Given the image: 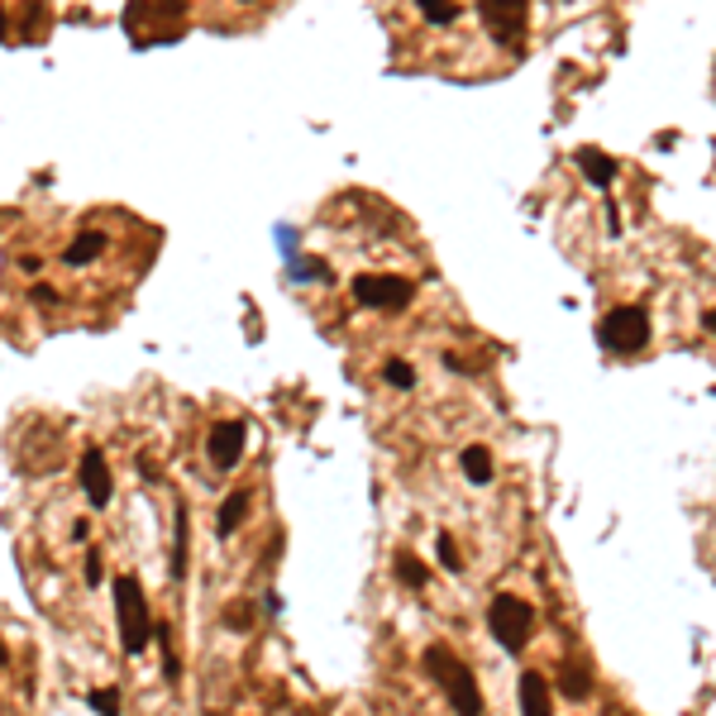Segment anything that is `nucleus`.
Returning a JSON list of instances; mask_svg holds the SVG:
<instances>
[{
    "instance_id": "1",
    "label": "nucleus",
    "mask_w": 716,
    "mask_h": 716,
    "mask_svg": "<svg viewBox=\"0 0 716 716\" xmlns=\"http://www.w3.org/2000/svg\"><path fill=\"white\" fill-rule=\"evenodd\" d=\"M425 674L445 688V698L453 702V712H483V692H477V678L473 668L459 660L445 644H430L425 650Z\"/></svg>"
},
{
    "instance_id": "5",
    "label": "nucleus",
    "mask_w": 716,
    "mask_h": 716,
    "mask_svg": "<svg viewBox=\"0 0 716 716\" xmlns=\"http://www.w3.org/2000/svg\"><path fill=\"white\" fill-rule=\"evenodd\" d=\"M477 20L501 48H521L525 24H530V5L525 0H477Z\"/></svg>"
},
{
    "instance_id": "3",
    "label": "nucleus",
    "mask_w": 716,
    "mask_h": 716,
    "mask_svg": "<svg viewBox=\"0 0 716 716\" xmlns=\"http://www.w3.org/2000/svg\"><path fill=\"white\" fill-rule=\"evenodd\" d=\"M487 626H493V636L497 644L507 654H521L525 644H530L535 636V606L525 602V597H511V592H501L493 606H487Z\"/></svg>"
},
{
    "instance_id": "8",
    "label": "nucleus",
    "mask_w": 716,
    "mask_h": 716,
    "mask_svg": "<svg viewBox=\"0 0 716 716\" xmlns=\"http://www.w3.org/2000/svg\"><path fill=\"white\" fill-rule=\"evenodd\" d=\"M81 493H87V501L95 511L101 507H111V497H115V483H111V469H105V453L101 449H87L81 453Z\"/></svg>"
},
{
    "instance_id": "4",
    "label": "nucleus",
    "mask_w": 716,
    "mask_h": 716,
    "mask_svg": "<svg viewBox=\"0 0 716 716\" xmlns=\"http://www.w3.org/2000/svg\"><path fill=\"white\" fill-rule=\"evenodd\" d=\"M597 340H602V349H612V354H640L644 344H650V316H644V306H616L612 316L597 325Z\"/></svg>"
},
{
    "instance_id": "19",
    "label": "nucleus",
    "mask_w": 716,
    "mask_h": 716,
    "mask_svg": "<svg viewBox=\"0 0 716 716\" xmlns=\"http://www.w3.org/2000/svg\"><path fill=\"white\" fill-rule=\"evenodd\" d=\"M415 5H421V15L430 24H453L459 20V0H415Z\"/></svg>"
},
{
    "instance_id": "11",
    "label": "nucleus",
    "mask_w": 716,
    "mask_h": 716,
    "mask_svg": "<svg viewBox=\"0 0 716 716\" xmlns=\"http://www.w3.org/2000/svg\"><path fill=\"white\" fill-rule=\"evenodd\" d=\"M48 34V5L43 0H24L20 5V39L24 43H43Z\"/></svg>"
},
{
    "instance_id": "26",
    "label": "nucleus",
    "mask_w": 716,
    "mask_h": 716,
    "mask_svg": "<svg viewBox=\"0 0 716 716\" xmlns=\"http://www.w3.org/2000/svg\"><path fill=\"white\" fill-rule=\"evenodd\" d=\"M10 39V20H5V5H0V43Z\"/></svg>"
},
{
    "instance_id": "17",
    "label": "nucleus",
    "mask_w": 716,
    "mask_h": 716,
    "mask_svg": "<svg viewBox=\"0 0 716 716\" xmlns=\"http://www.w3.org/2000/svg\"><path fill=\"white\" fill-rule=\"evenodd\" d=\"M559 688H564V698L583 702V698L592 692V674H588V668H578V664H568V668H564V678H559Z\"/></svg>"
},
{
    "instance_id": "27",
    "label": "nucleus",
    "mask_w": 716,
    "mask_h": 716,
    "mask_svg": "<svg viewBox=\"0 0 716 716\" xmlns=\"http://www.w3.org/2000/svg\"><path fill=\"white\" fill-rule=\"evenodd\" d=\"M10 664V650H5V640H0V668H5Z\"/></svg>"
},
{
    "instance_id": "25",
    "label": "nucleus",
    "mask_w": 716,
    "mask_h": 716,
    "mask_svg": "<svg viewBox=\"0 0 716 716\" xmlns=\"http://www.w3.org/2000/svg\"><path fill=\"white\" fill-rule=\"evenodd\" d=\"M20 268H24V272H39V268H43V258H39V254H24V258H20Z\"/></svg>"
},
{
    "instance_id": "10",
    "label": "nucleus",
    "mask_w": 716,
    "mask_h": 716,
    "mask_svg": "<svg viewBox=\"0 0 716 716\" xmlns=\"http://www.w3.org/2000/svg\"><path fill=\"white\" fill-rule=\"evenodd\" d=\"M521 712L525 716H545L549 712V683H545V674H521Z\"/></svg>"
},
{
    "instance_id": "14",
    "label": "nucleus",
    "mask_w": 716,
    "mask_h": 716,
    "mask_svg": "<svg viewBox=\"0 0 716 716\" xmlns=\"http://www.w3.org/2000/svg\"><path fill=\"white\" fill-rule=\"evenodd\" d=\"M105 244H111V239H105V234H81V239H72V248H67V268H81V263H91V258H101L105 254Z\"/></svg>"
},
{
    "instance_id": "2",
    "label": "nucleus",
    "mask_w": 716,
    "mask_h": 716,
    "mask_svg": "<svg viewBox=\"0 0 716 716\" xmlns=\"http://www.w3.org/2000/svg\"><path fill=\"white\" fill-rule=\"evenodd\" d=\"M115 621H119V644H125V654L149 650L153 616H149V597H143L139 578H119L115 583Z\"/></svg>"
},
{
    "instance_id": "16",
    "label": "nucleus",
    "mask_w": 716,
    "mask_h": 716,
    "mask_svg": "<svg viewBox=\"0 0 716 716\" xmlns=\"http://www.w3.org/2000/svg\"><path fill=\"white\" fill-rule=\"evenodd\" d=\"M392 568H397V583H401V588H425V578H430L425 564L411 554V549H401V554L392 559Z\"/></svg>"
},
{
    "instance_id": "15",
    "label": "nucleus",
    "mask_w": 716,
    "mask_h": 716,
    "mask_svg": "<svg viewBox=\"0 0 716 716\" xmlns=\"http://www.w3.org/2000/svg\"><path fill=\"white\" fill-rule=\"evenodd\" d=\"M463 473H469L473 487H487L493 483V453H487L483 445H469L463 449Z\"/></svg>"
},
{
    "instance_id": "9",
    "label": "nucleus",
    "mask_w": 716,
    "mask_h": 716,
    "mask_svg": "<svg viewBox=\"0 0 716 716\" xmlns=\"http://www.w3.org/2000/svg\"><path fill=\"white\" fill-rule=\"evenodd\" d=\"M573 163L583 167V177H588L597 191L612 187V177H616V158H612V153H602V149H578V153H573Z\"/></svg>"
},
{
    "instance_id": "18",
    "label": "nucleus",
    "mask_w": 716,
    "mask_h": 716,
    "mask_svg": "<svg viewBox=\"0 0 716 716\" xmlns=\"http://www.w3.org/2000/svg\"><path fill=\"white\" fill-rule=\"evenodd\" d=\"M382 382H392V387L411 392V387H415V368L406 363V358H387V363H382Z\"/></svg>"
},
{
    "instance_id": "22",
    "label": "nucleus",
    "mask_w": 716,
    "mask_h": 716,
    "mask_svg": "<svg viewBox=\"0 0 716 716\" xmlns=\"http://www.w3.org/2000/svg\"><path fill=\"white\" fill-rule=\"evenodd\" d=\"M87 702H91L95 712H105V716H111V712H119V692H115V688H95Z\"/></svg>"
},
{
    "instance_id": "6",
    "label": "nucleus",
    "mask_w": 716,
    "mask_h": 716,
    "mask_svg": "<svg viewBox=\"0 0 716 716\" xmlns=\"http://www.w3.org/2000/svg\"><path fill=\"white\" fill-rule=\"evenodd\" d=\"M354 302L373 306V310H406L415 302V286L392 272H358L354 278Z\"/></svg>"
},
{
    "instance_id": "20",
    "label": "nucleus",
    "mask_w": 716,
    "mask_h": 716,
    "mask_svg": "<svg viewBox=\"0 0 716 716\" xmlns=\"http://www.w3.org/2000/svg\"><path fill=\"white\" fill-rule=\"evenodd\" d=\"M139 10H153V15H187V0H135L129 15H139Z\"/></svg>"
},
{
    "instance_id": "13",
    "label": "nucleus",
    "mask_w": 716,
    "mask_h": 716,
    "mask_svg": "<svg viewBox=\"0 0 716 716\" xmlns=\"http://www.w3.org/2000/svg\"><path fill=\"white\" fill-rule=\"evenodd\" d=\"M187 549H191V525H187V507L177 501V521H172V578H187Z\"/></svg>"
},
{
    "instance_id": "21",
    "label": "nucleus",
    "mask_w": 716,
    "mask_h": 716,
    "mask_svg": "<svg viewBox=\"0 0 716 716\" xmlns=\"http://www.w3.org/2000/svg\"><path fill=\"white\" fill-rule=\"evenodd\" d=\"M435 549H439V564H445L449 573H463V559H459V545H453V535L445 530V535H439V540H435Z\"/></svg>"
},
{
    "instance_id": "12",
    "label": "nucleus",
    "mask_w": 716,
    "mask_h": 716,
    "mask_svg": "<svg viewBox=\"0 0 716 716\" xmlns=\"http://www.w3.org/2000/svg\"><path fill=\"white\" fill-rule=\"evenodd\" d=\"M244 516H248V497H244V493H230V497L220 501V516H215V535H220V540H230Z\"/></svg>"
},
{
    "instance_id": "7",
    "label": "nucleus",
    "mask_w": 716,
    "mask_h": 716,
    "mask_svg": "<svg viewBox=\"0 0 716 716\" xmlns=\"http://www.w3.org/2000/svg\"><path fill=\"white\" fill-rule=\"evenodd\" d=\"M244 439H248L244 421H215L210 425V439H206V453H210L215 469H220V473L239 469V459H244Z\"/></svg>"
},
{
    "instance_id": "23",
    "label": "nucleus",
    "mask_w": 716,
    "mask_h": 716,
    "mask_svg": "<svg viewBox=\"0 0 716 716\" xmlns=\"http://www.w3.org/2000/svg\"><path fill=\"white\" fill-rule=\"evenodd\" d=\"M29 302H34V306H53V302H57V292L39 282V286H29Z\"/></svg>"
},
{
    "instance_id": "24",
    "label": "nucleus",
    "mask_w": 716,
    "mask_h": 716,
    "mask_svg": "<svg viewBox=\"0 0 716 716\" xmlns=\"http://www.w3.org/2000/svg\"><path fill=\"white\" fill-rule=\"evenodd\" d=\"M81 573H87V583L95 588V583H101V554H87V564H81Z\"/></svg>"
}]
</instances>
